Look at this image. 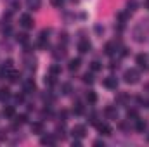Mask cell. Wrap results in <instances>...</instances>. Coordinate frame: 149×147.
I'll return each instance as SVG.
<instances>
[{
  "label": "cell",
  "instance_id": "1",
  "mask_svg": "<svg viewBox=\"0 0 149 147\" xmlns=\"http://www.w3.org/2000/svg\"><path fill=\"white\" fill-rule=\"evenodd\" d=\"M123 78H125V81H127V83L134 85V83H137V81H139V71H137V69H127Z\"/></svg>",
  "mask_w": 149,
  "mask_h": 147
},
{
  "label": "cell",
  "instance_id": "2",
  "mask_svg": "<svg viewBox=\"0 0 149 147\" xmlns=\"http://www.w3.org/2000/svg\"><path fill=\"white\" fill-rule=\"evenodd\" d=\"M21 26H23V28H26V30L33 28V26H35L33 17H31L30 14H23V16H21Z\"/></svg>",
  "mask_w": 149,
  "mask_h": 147
},
{
  "label": "cell",
  "instance_id": "3",
  "mask_svg": "<svg viewBox=\"0 0 149 147\" xmlns=\"http://www.w3.org/2000/svg\"><path fill=\"white\" fill-rule=\"evenodd\" d=\"M71 133H73V137H76V139H83L85 133H87V128L83 125H76V126H73Z\"/></svg>",
  "mask_w": 149,
  "mask_h": 147
},
{
  "label": "cell",
  "instance_id": "4",
  "mask_svg": "<svg viewBox=\"0 0 149 147\" xmlns=\"http://www.w3.org/2000/svg\"><path fill=\"white\" fill-rule=\"evenodd\" d=\"M95 126H97V130H99L101 135H111L113 133V128L109 125H106V123H95Z\"/></svg>",
  "mask_w": 149,
  "mask_h": 147
},
{
  "label": "cell",
  "instance_id": "5",
  "mask_svg": "<svg viewBox=\"0 0 149 147\" xmlns=\"http://www.w3.org/2000/svg\"><path fill=\"white\" fill-rule=\"evenodd\" d=\"M104 87H106V88H111V90H116V88H118V80H116L114 76L104 78Z\"/></svg>",
  "mask_w": 149,
  "mask_h": 147
},
{
  "label": "cell",
  "instance_id": "6",
  "mask_svg": "<svg viewBox=\"0 0 149 147\" xmlns=\"http://www.w3.org/2000/svg\"><path fill=\"white\" fill-rule=\"evenodd\" d=\"M90 49H92V43H90L88 40H81V42L78 43V50H80L81 54H87V52H90Z\"/></svg>",
  "mask_w": 149,
  "mask_h": 147
},
{
  "label": "cell",
  "instance_id": "7",
  "mask_svg": "<svg viewBox=\"0 0 149 147\" xmlns=\"http://www.w3.org/2000/svg\"><path fill=\"white\" fill-rule=\"evenodd\" d=\"M56 137L54 135H43L42 139H40V144L42 146H56Z\"/></svg>",
  "mask_w": 149,
  "mask_h": 147
},
{
  "label": "cell",
  "instance_id": "8",
  "mask_svg": "<svg viewBox=\"0 0 149 147\" xmlns=\"http://www.w3.org/2000/svg\"><path fill=\"white\" fill-rule=\"evenodd\" d=\"M5 78L10 81V83H16V81H19V78H21V74H19V71H14V69H10L9 73L5 74Z\"/></svg>",
  "mask_w": 149,
  "mask_h": 147
},
{
  "label": "cell",
  "instance_id": "9",
  "mask_svg": "<svg viewBox=\"0 0 149 147\" xmlns=\"http://www.w3.org/2000/svg\"><path fill=\"white\" fill-rule=\"evenodd\" d=\"M35 88H37V85H35L33 80H26V81H24V92H26V94L35 92Z\"/></svg>",
  "mask_w": 149,
  "mask_h": 147
},
{
  "label": "cell",
  "instance_id": "10",
  "mask_svg": "<svg viewBox=\"0 0 149 147\" xmlns=\"http://www.w3.org/2000/svg\"><path fill=\"white\" fill-rule=\"evenodd\" d=\"M31 132L33 133H43V123L42 121H35V123H31Z\"/></svg>",
  "mask_w": 149,
  "mask_h": 147
},
{
  "label": "cell",
  "instance_id": "11",
  "mask_svg": "<svg viewBox=\"0 0 149 147\" xmlns=\"http://www.w3.org/2000/svg\"><path fill=\"white\" fill-rule=\"evenodd\" d=\"M135 61H137L139 68H148V55H144V54H139Z\"/></svg>",
  "mask_w": 149,
  "mask_h": 147
},
{
  "label": "cell",
  "instance_id": "12",
  "mask_svg": "<svg viewBox=\"0 0 149 147\" xmlns=\"http://www.w3.org/2000/svg\"><path fill=\"white\" fill-rule=\"evenodd\" d=\"M104 112H106V116L111 118V119H116V118H118V111H116V107H113V106H108Z\"/></svg>",
  "mask_w": 149,
  "mask_h": 147
},
{
  "label": "cell",
  "instance_id": "13",
  "mask_svg": "<svg viewBox=\"0 0 149 147\" xmlns=\"http://www.w3.org/2000/svg\"><path fill=\"white\" fill-rule=\"evenodd\" d=\"M114 50H116V43H114V42H108V43H106V47H104L106 55H113V54H114Z\"/></svg>",
  "mask_w": 149,
  "mask_h": 147
},
{
  "label": "cell",
  "instance_id": "14",
  "mask_svg": "<svg viewBox=\"0 0 149 147\" xmlns=\"http://www.w3.org/2000/svg\"><path fill=\"white\" fill-rule=\"evenodd\" d=\"M3 116H5V118H14V116H16L14 106H5V107H3Z\"/></svg>",
  "mask_w": 149,
  "mask_h": 147
},
{
  "label": "cell",
  "instance_id": "15",
  "mask_svg": "<svg viewBox=\"0 0 149 147\" xmlns=\"http://www.w3.org/2000/svg\"><path fill=\"white\" fill-rule=\"evenodd\" d=\"M135 130H137L139 133H142V132L146 130V121H144V119H139V118H137V119H135Z\"/></svg>",
  "mask_w": 149,
  "mask_h": 147
},
{
  "label": "cell",
  "instance_id": "16",
  "mask_svg": "<svg viewBox=\"0 0 149 147\" xmlns=\"http://www.w3.org/2000/svg\"><path fill=\"white\" fill-rule=\"evenodd\" d=\"M26 3H28V7L31 10H38L40 5H42V0H26Z\"/></svg>",
  "mask_w": 149,
  "mask_h": 147
},
{
  "label": "cell",
  "instance_id": "17",
  "mask_svg": "<svg viewBox=\"0 0 149 147\" xmlns=\"http://www.w3.org/2000/svg\"><path fill=\"white\" fill-rule=\"evenodd\" d=\"M137 7H139V2H137V0H128V2H127V10H128V12L137 10Z\"/></svg>",
  "mask_w": 149,
  "mask_h": 147
},
{
  "label": "cell",
  "instance_id": "18",
  "mask_svg": "<svg viewBox=\"0 0 149 147\" xmlns=\"http://www.w3.org/2000/svg\"><path fill=\"white\" fill-rule=\"evenodd\" d=\"M87 101H88L90 104H95V102H97V94H95L94 90H88V92H87Z\"/></svg>",
  "mask_w": 149,
  "mask_h": 147
},
{
  "label": "cell",
  "instance_id": "19",
  "mask_svg": "<svg viewBox=\"0 0 149 147\" xmlns=\"http://www.w3.org/2000/svg\"><path fill=\"white\" fill-rule=\"evenodd\" d=\"M80 64H81V61L76 57V59H71V61H70V66H68V68H70L71 71H76V69L80 68Z\"/></svg>",
  "mask_w": 149,
  "mask_h": 147
},
{
  "label": "cell",
  "instance_id": "20",
  "mask_svg": "<svg viewBox=\"0 0 149 147\" xmlns=\"http://www.w3.org/2000/svg\"><path fill=\"white\" fill-rule=\"evenodd\" d=\"M10 69H12V61H10V59H7V61L3 62V66H2V73L7 74Z\"/></svg>",
  "mask_w": 149,
  "mask_h": 147
},
{
  "label": "cell",
  "instance_id": "21",
  "mask_svg": "<svg viewBox=\"0 0 149 147\" xmlns=\"http://www.w3.org/2000/svg\"><path fill=\"white\" fill-rule=\"evenodd\" d=\"M10 97V90L9 88H2L0 90V101H7Z\"/></svg>",
  "mask_w": 149,
  "mask_h": 147
},
{
  "label": "cell",
  "instance_id": "22",
  "mask_svg": "<svg viewBox=\"0 0 149 147\" xmlns=\"http://www.w3.org/2000/svg\"><path fill=\"white\" fill-rule=\"evenodd\" d=\"M64 55H66V50H64L63 47H59V49H56V52H54V57H56V59H59V57L63 59Z\"/></svg>",
  "mask_w": 149,
  "mask_h": 147
},
{
  "label": "cell",
  "instance_id": "23",
  "mask_svg": "<svg viewBox=\"0 0 149 147\" xmlns=\"http://www.w3.org/2000/svg\"><path fill=\"white\" fill-rule=\"evenodd\" d=\"M16 119H14V123L16 125H24L26 123V114H21V116H14Z\"/></svg>",
  "mask_w": 149,
  "mask_h": 147
},
{
  "label": "cell",
  "instance_id": "24",
  "mask_svg": "<svg viewBox=\"0 0 149 147\" xmlns=\"http://www.w3.org/2000/svg\"><path fill=\"white\" fill-rule=\"evenodd\" d=\"M127 116H128V118H134V119H137V118H139V112H137L135 109H128Z\"/></svg>",
  "mask_w": 149,
  "mask_h": 147
},
{
  "label": "cell",
  "instance_id": "25",
  "mask_svg": "<svg viewBox=\"0 0 149 147\" xmlns=\"http://www.w3.org/2000/svg\"><path fill=\"white\" fill-rule=\"evenodd\" d=\"M83 81H85V83H92V81H94V76L90 73H85L83 74Z\"/></svg>",
  "mask_w": 149,
  "mask_h": 147
},
{
  "label": "cell",
  "instance_id": "26",
  "mask_svg": "<svg viewBox=\"0 0 149 147\" xmlns=\"http://www.w3.org/2000/svg\"><path fill=\"white\" fill-rule=\"evenodd\" d=\"M61 73V68L59 66H50V74L52 76H56V74H59Z\"/></svg>",
  "mask_w": 149,
  "mask_h": 147
},
{
  "label": "cell",
  "instance_id": "27",
  "mask_svg": "<svg viewBox=\"0 0 149 147\" xmlns=\"http://www.w3.org/2000/svg\"><path fill=\"white\" fill-rule=\"evenodd\" d=\"M90 68H92V71H99V69H101V62H97V61H94V62L90 64Z\"/></svg>",
  "mask_w": 149,
  "mask_h": 147
},
{
  "label": "cell",
  "instance_id": "28",
  "mask_svg": "<svg viewBox=\"0 0 149 147\" xmlns=\"http://www.w3.org/2000/svg\"><path fill=\"white\" fill-rule=\"evenodd\" d=\"M17 40H19L21 43H26V42H28V35H26V33H21V35H17Z\"/></svg>",
  "mask_w": 149,
  "mask_h": 147
},
{
  "label": "cell",
  "instance_id": "29",
  "mask_svg": "<svg viewBox=\"0 0 149 147\" xmlns=\"http://www.w3.org/2000/svg\"><path fill=\"white\" fill-rule=\"evenodd\" d=\"M50 3H52L54 7H61V5L64 3V0H50Z\"/></svg>",
  "mask_w": 149,
  "mask_h": 147
},
{
  "label": "cell",
  "instance_id": "30",
  "mask_svg": "<svg viewBox=\"0 0 149 147\" xmlns=\"http://www.w3.org/2000/svg\"><path fill=\"white\" fill-rule=\"evenodd\" d=\"M54 81H56V80H54V76H52V74L45 78V83H47V85H54Z\"/></svg>",
  "mask_w": 149,
  "mask_h": 147
},
{
  "label": "cell",
  "instance_id": "31",
  "mask_svg": "<svg viewBox=\"0 0 149 147\" xmlns=\"http://www.w3.org/2000/svg\"><path fill=\"white\" fill-rule=\"evenodd\" d=\"M127 99H128V95H125V94H120V95H118V99H116V101H118V102H125V101H127Z\"/></svg>",
  "mask_w": 149,
  "mask_h": 147
},
{
  "label": "cell",
  "instance_id": "32",
  "mask_svg": "<svg viewBox=\"0 0 149 147\" xmlns=\"http://www.w3.org/2000/svg\"><path fill=\"white\" fill-rule=\"evenodd\" d=\"M74 112H76V114H81V112H83V107H81V104H76V107H74Z\"/></svg>",
  "mask_w": 149,
  "mask_h": 147
},
{
  "label": "cell",
  "instance_id": "33",
  "mask_svg": "<svg viewBox=\"0 0 149 147\" xmlns=\"http://www.w3.org/2000/svg\"><path fill=\"white\" fill-rule=\"evenodd\" d=\"M70 88H71L70 85H64V87H63V94H64V95H68V94H70Z\"/></svg>",
  "mask_w": 149,
  "mask_h": 147
},
{
  "label": "cell",
  "instance_id": "34",
  "mask_svg": "<svg viewBox=\"0 0 149 147\" xmlns=\"http://www.w3.org/2000/svg\"><path fill=\"white\" fill-rule=\"evenodd\" d=\"M81 146V142L80 140H73V147H80Z\"/></svg>",
  "mask_w": 149,
  "mask_h": 147
},
{
  "label": "cell",
  "instance_id": "35",
  "mask_svg": "<svg viewBox=\"0 0 149 147\" xmlns=\"http://www.w3.org/2000/svg\"><path fill=\"white\" fill-rule=\"evenodd\" d=\"M94 146H104V142H102V140H95Z\"/></svg>",
  "mask_w": 149,
  "mask_h": 147
},
{
  "label": "cell",
  "instance_id": "36",
  "mask_svg": "<svg viewBox=\"0 0 149 147\" xmlns=\"http://www.w3.org/2000/svg\"><path fill=\"white\" fill-rule=\"evenodd\" d=\"M5 139V132H0V140H3Z\"/></svg>",
  "mask_w": 149,
  "mask_h": 147
},
{
  "label": "cell",
  "instance_id": "37",
  "mask_svg": "<svg viewBox=\"0 0 149 147\" xmlns=\"http://www.w3.org/2000/svg\"><path fill=\"white\" fill-rule=\"evenodd\" d=\"M144 106H146V107H149V101H144Z\"/></svg>",
  "mask_w": 149,
  "mask_h": 147
},
{
  "label": "cell",
  "instance_id": "38",
  "mask_svg": "<svg viewBox=\"0 0 149 147\" xmlns=\"http://www.w3.org/2000/svg\"><path fill=\"white\" fill-rule=\"evenodd\" d=\"M146 7L149 9V0H146Z\"/></svg>",
  "mask_w": 149,
  "mask_h": 147
}]
</instances>
